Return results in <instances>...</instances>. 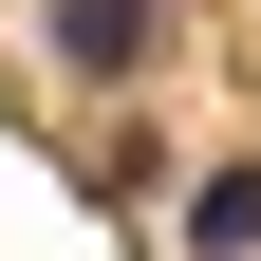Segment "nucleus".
<instances>
[{
	"instance_id": "f03ea898",
	"label": "nucleus",
	"mask_w": 261,
	"mask_h": 261,
	"mask_svg": "<svg viewBox=\"0 0 261 261\" xmlns=\"http://www.w3.org/2000/svg\"><path fill=\"white\" fill-rule=\"evenodd\" d=\"M187 243H205V261H243V243H261V149H224V168L187 187Z\"/></svg>"
},
{
	"instance_id": "f257e3e1",
	"label": "nucleus",
	"mask_w": 261,
	"mask_h": 261,
	"mask_svg": "<svg viewBox=\"0 0 261 261\" xmlns=\"http://www.w3.org/2000/svg\"><path fill=\"white\" fill-rule=\"evenodd\" d=\"M149 38H168V0H38V56L75 93H112V75H149Z\"/></svg>"
}]
</instances>
